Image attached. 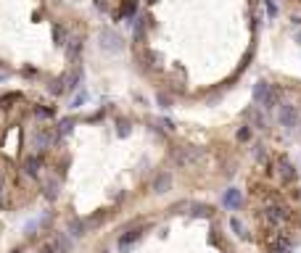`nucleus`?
Listing matches in <instances>:
<instances>
[{
    "label": "nucleus",
    "instance_id": "obj_1",
    "mask_svg": "<svg viewBox=\"0 0 301 253\" xmlns=\"http://www.w3.org/2000/svg\"><path fill=\"white\" fill-rule=\"evenodd\" d=\"M254 103L256 106H262V108H275V106H280V90L278 87H272L270 82H264V79H259L256 84H254Z\"/></svg>",
    "mask_w": 301,
    "mask_h": 253
},
{
    "label": "nucleus",
    "instance_id": "obj_10",
    "mask_svg": "<svg viewBox=\"0 0 301 253\" xmlns=\"http://www.w3.org/2000/svg\"><path fill=\"white\" fill-rule=\"evenodd\" d=\"M190 209H193L190 217H196V219H209L214 214V209H212V206H206V203H193Z\"/></svg>",
    "mask_w": 301,
    "mask_h": 253
},
{
    "label": "nucleus",
    "instance_id": "obj_15",
    "mask_svg": "<svg viewBox=\"0 0 301 253\" xmlns=\"http://www.w3.org/2000/svg\"><path fill=\"white\" fill-rule=\"evenodd\" d=\"M80 82H82V69H74L69 74V90H80Z\"/></svg>",
    "mask_w": 301,
    "mask_h": 253
},
{
    "label": "nucleus",
    "instance_id": "obj_14",
    "mask_svg": "<svg viewBox=\"0 0 301 253\" xmlns=\"http://www.w3.org/2000/svg\"><path fill=\"white\" fill-rule=\"evenodd\" d=\"M130 132H132V124H130L127 119H119V121H116V135H119V137H127Z\"/></svg>",
    "mask_w": 301,
    "mask_h": 253
},
{
    "label": "nucleus",
    "instance_id": "obj_24",
    "mask_svg": "<svg viewBox=\"0 0 301 253\" xmlns=\"http://www.w3.org/2000/svg\"><path fill=\"white\" fill-rule=\"evenodd\" d=\"M188 206H190L188 201H180V203H174V206H172V214H182V209H188Z\"/></svg>",
    "mask_w": 301,
    "mask_h": 253
},
{
    "label": "nucleus",
    "instance_id": "obj_13",
    "mask_svg": "<svg viewBox=\"0 0 301 253\" xmlns=\"http://www.w3.org/2000/svg\"><path fill=\"white\" fill-rule=\"evenodd\" d=\"M69 230H72V235H74V238H80V235H88V224H84V222H80V219H74Z\"/></svg>",
    "mask_w": 301,
    "mask_h": 253
},
{
    "label": "nucleus",
    "instance_id": "obj_18",
    "mask_svg": "<svg viewBox=\"0 0 301 253\" xmlns=\"http://www.w3.org/2000/svg\"><path fill=\"white\" fill-rule=\"evenodd\" d=\"M74 129V119H61V124H58V137L61 135H69Z\"/></svg>",
    "mask_w": 301,
    "mask_h": 253
},
{
    "label": "nucleus",
    "instance_id": "obj_26",
    "mask_svg": "<svg viewBox=\"0 0 301 253\" xmlns=\"http://www.w3.org/2000/svg\"><path fill=\"white\" fill-rule=\"evenodd\" d=\"M158 124H162V127L166 129V132H172V129H174V124H172V121H169V119H162V121H158Z\"/></svg>",
    "mask_w": 301,
    "mask_h": 253
},
{
    "label": "nucleus",
    "instance_id": "obj_8",
    "mask_svg": "<svg viewBox=\"0 0 301 253\" xmlns=\"http://www.w3.org/2000/svg\"><path fill=\"white\" fill-rule=\"evenodd\" d=\"M169 187H172V174H169V172L156 174V180H154V193H156V195H164V193H169Z\"/></svg>",
    "mask_w": 301,
    "mask_h": 253
},
{
    "label": "nucleus",
    "instance_id": "obj_16",
    "mask_svg": "<svg viewBox=\"0 0 301 253\" xmlns=\"http://www.w3.org/2000/svg\"><path fill=\"white\" fill-rule=\"evenodd\" d=\"M246 116L254 121V127H256V129H264V116H262V114H256V111H246Z\"/></svg>",
    "mask_w": 301,
    "mask_h": 253
},
{
    "label": "nucleus",
    "instance_id": "obj_20",
    "mask_svg": "<svg viewBox=\"0 0 301 253\" xmlns=\"http://www.w3.org/2000/svg\"><path fill=\"white\" fill-rule=\"evenodd\" d=\"M254 158H256V161H264V158H267V148L264 145H254Z\"/></svg>",
    "mask_w": 301,
    "mask_h": 253
},
{
    "label": "nucleus",
    "instance_id": "obj_30",
    "mask_svg": "<svg viewBox=\"0 0 301 253\" xmlns=\"http://www.w3.org/2000/svg\"><path fill=\"white\" fill-rule=\"evenodd\" d=\"M148 3H156V0H148Z\"/></svg>",
    "mask_w": 301,
    "mask_h": 253
},
{
    "label": "nucleus",
    "instance_id": "obj_12",
    "mask_svg": "<svg viewBox=\"0 0 301 253\" xmlns=\"http://www.w3.org/2000/svg\"><path fill=\"white\" fill-rule=\"evenodd\" d=\"M80 50H82V40H80V37H72L69 45H66V55H69V58H77Z\"/></svg>",
    "mask_w": 301,
    "mask_h": 253
},
{
    "label": "nucleus",
    "instance_id": "obj_6",
    "mask_svg": "<svg viewBox=\"0 0 301 253\" xmlns=\"http://www.w3.org/2000/svg\"><path fill=\"white\" fill-rule=\"evenodd\" d=\"M143 227H135V230H130V232H124V235H122L119 238V251H130V248H132L135 246V243L140 240V238H143Z\"/></svg>",
    "mask_w": 301,
    "mask_h": 253
},
{
    "label": "nucleus",
    "instance_id": "obj_4",
    "mask_svg": "<svg viewBox=\"0 0 301 253\" xmlns=\"http://www.w3.org/2000/svg\"><path fill=\"white\" fill-rule=\"evenodd\" d=\"M222 206H224L228 211H238V209H240V206H243V195H240L238 187H228V190H224Z\"/></svg>",
    "mask_w": 301,
    "mask_h": 253
},
{
    "label": "nucleus",
    "instance_id": "obj_11",
    "mask_svg": "<svg viewBox=\"0 0 301 253\" xmlns=\"http://www.w3.org/2000/svg\"><path fill=\"white\" fill-rule=\"evenodd\" d=\"M230 230H232L240 240H246V238H248V232H246V227H243V222H240L238 217H232V219H230Z\"/></svg>",
    "mask_w": 301,
    "mask_h": 253
},
{
    "label": "nucleus",
    "instance_id": "obj_9",
    "mask_svg": "<svg viewBox=\"0 0 301 253\" xmlns=\"http://www.w3.org/2000/svg\"><path fill=\"white\" fill-rule=\"evenodd\" d=\"M280 177H283V182H296V169H294V164L288 161V158H280Z\"/></svg>",
    "mask_w": 301,
    "mask_h": 253
},
{
    "label": "nucleus",
    "instance_id": "obj_28",
    "mask_svg": "<svg viewBox=\"0 0 301 253\" xmlns=\"http://www.w3.org/2000/svg\"><path fill=\"white\" fill-rule=\"evenodd\" d=\"M296 42H298V45H301V32H298V34H296Z\"/></svg>",
    "mask_w": 301,
    "mask_h": 253
},
{
    "label": "nucleus",
    "instance_id": "obj_3",
    "mask_svg": "<svg viewBox=\"0 0 301 253\" xmlns=\"http://www.w3.org/2000/svg\"><path fill=\"white\" fill-rule=\"evenodd\" d=\"M100 48L108 53H122L124 42H122V37L114 29H100Z\"/></svg>",
    "mask_w": 301,
    "mask_h": 253
},
{
    "label": "nucleus",
    "instance_id": "obj_2",
    "mask_svg": "<svg viewBox=\"0 0 301 253\" xmlns=\"http://www.w3.org/2000/svg\"><path fill=\"white\" fill-rule=\"evenodd\" d=\"M278 121H280V127L294 129L298 124V108L290 106V103H283V106L278 108Z\"/></svg>",
    "mask_w": 301,
    "mask_h": 253
},
{
    "label": "nucleus",
    "instance_id": "obj_25",
    "mask_svg": "<svg viewBox=\"0 0 301 253\" xmlns=\"http://www.w3.org/2000/svg\"><path fill=\"white\" fill-rule=\"evenodd\" d=\"M158 103H162V108H169V106H172V98H166V95H158Z\"/></svg>",
    "mask_w": 301,
    "mask_h": 253
},
{
    "label": "nucleus",
    "instance_id": "obj_23",
    "mask_svg": "<svg viewBox=\"0 0 301 253\" xmlns=\"http://www.w3.org/2000/svg\"><path fill=\"white\" fill-rule=\"evenodd\" d=\"M34 114L40 116V119H50V116H53V108H40V106H37Z\"/></svg>",
    "mask_w": 301,
    "mask_h": 253
},
{
    "label": "nucleus",
    "instance_id": "obj_31",
    "mask_svg": "<svg viewBox=\"0 0 301 253\" xmlns=\"http://www.w3.org/2000/svg\"><path fill=\"white\" fill-rule=\"evenodd\" d=\"M0 82H3V77H0Z\"/></svg>",
    "mask_w": 301,
    "mask_h": 253
},
{
    "label": "nucleus",
    "instance_id": "obj_7",
    "mask_svg": "<svg viewBox=\"0 0 301 253\" xmlns=\"http://www.w3.org/2000/svg\"><path fill=\"white\" fill-rule=\"evenodd\" d=\"M198 156H201V151H196V148H180V151L174 153V161L180 166H188V164H193Z\"/></svg>",
    "mask_w": 301,
    "mask_h": 253
},
{
    "label": "nucleus",
    "instance_id": "obj_19",
    "mask_svg": "<svg viewBox=\"0 0 301 253\" xmlns=\"http://www.w3.org/2000/svg\"><path fill=\"white\" fill-rule=\"evenodd\" d=\"M84 103H88V92H77V95H74V100H72V106L69 108H80V106H84Z\"/></svg>",
    "mask_w": 301,
    "mask_h": 253
},
{
    "label": "nucleus",
    "instance_id": "obj_29",
    "mask_svg": "<svg viewBox=\"0 0 301 253\" xmlns=\"http://www.w3.org/2000/svg\"><path fill=\"white\" fill-rule=\"evenodd\" d=\"M11 253H22V251H18V248H16V251H11Z\"/></svg>",
    "mask_w": 301,
    "mask_h": 253
},
{
    "label": "nucleus",
    "instance_id": "obj_5",
    "mask_svg": "<svg viewBox=\"0 0 301 253\" xmlns=\"http://www.w3.org/2000/svg\"><path fill=\"white\" fill-rule=\"evenodd\" d=\"M262 214H264V219L270 224H283L288 219V209H286V206H267Z\"/></svg>",
    "mask_w": 301,
    "mask_h": 253
},
{
    "label": "nucleus",
    "instance_id": "obj_22",
    "mask_svg": "<svg viewBox=\"0 0 301 253\" xmlns=\"http://www.w3.org/2000/svg\"><path fill=\"white\" fill-rule=\"evenodd\" d=\"M37 166H40V161H37V158H30V161H26V174H37Z\"/></svg>",
    "mask_w": 301,
    "mask_h": 253
},
{
    "label": "nucleus",
    "instance_id": "obj_21",
    "mask_svg": "<svg viewBox=\"0 0 301 253\" xmlns=\"http://www.w3.org/2000/svg\"><path fill=\"white\" fill-rule=\"evenodd\" d=\"M264 5H267V16H270V18H275V16H278V5H275V0H264Z\"/></svg>",
    "mask_w": 301,
    "mask_h": 253
},
{
    "label": "nucleus",
    "instance_id": "obj_17",
    "mask_svg": "<svg viewBox=\"0 0 301 253\" xmlns=\"http://www.w3.org/2000/svg\"><path fill=\"white\" fill-rule=\"evenodd\" d=\"M235 137H238L240 143H248V140H251V127H248V124L238 127V132H235Z\"/></svg>",
    "mask_w": 301,
    "mask_h": 253
},
{
    "label": "nucleus",
    "instance_id": "obj_27",
    "mask_svg": "<svg viewBox=\"0 0 301 253\" xmlns=\"http://www.w3.org/2000/svg\"><path fill=\"white\" fill-rule=\"evenodd\" d=\"M40 253H53V248H42Z\"/></svg>",
    "mask_w": 301,
    "mask_h": 253
}]
</instances>
